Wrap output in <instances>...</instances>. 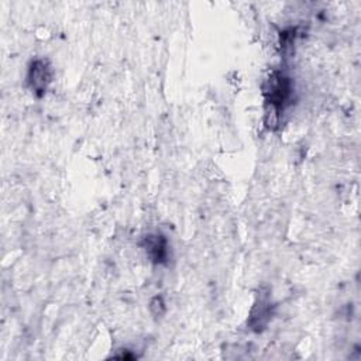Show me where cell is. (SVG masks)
Returning <instances> with one entry per match:
<instances>
[{
    "label": "cell",
    "instance_id": "4",
    "mask_svg": "<svg viewBox=\"0 0 361 361\" xmlns=\"http://www.w3.org/2000/svg\"><path fill=\"white\" fill-rule=\"evenodd\" d=\"M142 247L154 264H165L168 261V240L159 233L147 234L142 240Z\"/></svg>",
    "mask_w": 361,
    "mask_h": 361
},
{
    "label": "cell",
    "instance_id": "2",
    "mask_svg": "<svg viewBox=\"0 0 361 361\" xmlns=\"http://www.w3.org/2000/svg\"><path fill=\"white\" fill-rule=\"evenodd\" d=\"M272 307L274 306H272V300H271L269 288L261 286L257 292L255 302L250 310V316L247 320L248 327L255 333L262 331L272 317Z\"/></svg>",
    "mask_w": 361,
    "mask_h": 361
},
{
    "label": "cell",
    "instance_id": "1",
    "mask_svg": "<svg viewBox=\"0 0 361 361\" xmlns=\"http://www.w3.org/2000/svg\"><path fill=\"white\" fill-rule=\"evenodd\" d=\"M293 93L292 79L281 69L274 71L264 83V97L267 107V117L272 116L269 128L278 123L281 114L290 104Z\"/></svg>",
    "mask_w": 361,
    "mask_h": 361
},
{
    "label": "cell",
    "instance_id": "5",
    "mask_svg": "<svg viewBox=\"0 0 361 361\" xmlns=\"http://www.w3.org/2000/svg\"><path fill=\"white\" fill-rule=\"evenodd\" d=\"M154 307L158 309V310H157V314H158V316L165 312V303L162 302V298H161V296H155V298L151 300L149 309H154Z\"/></svg>",
    "mask_w": 361,
    "mask_h": 361
},
{
    "label": "cell",
    "instance_id": "3",
    "mask_svg": "<svg viewBox=\"0 0 361 361\" xmlns=\"http://www.w3.org/2000/svg\"><path fill=\"white\" fill-rule=\"evenodd\" d=\"M25 82L35 97H42L52 82V68L49 62L42 58L31 61L27 69Z\"/></svg>",
    "mask_w": 361,
    "mask_h": 361
}]
</instances>
